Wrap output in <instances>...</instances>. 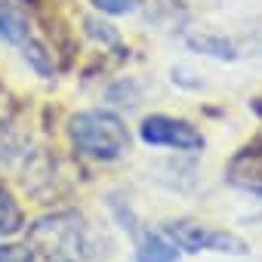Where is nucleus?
I'll return each mask as SVG.
<instances>
[{"mask_svg":"<svg viewBox=\"0 0 262 262\" xmlns=\"http://www.w3.org/2000/svg\"><path fill=\"white\" fill-rule=\"evenodd\" d=\"M68 136L77 151L96 161H114L129 148V133L111 111H80L68 120Z\"/></svg>","mask_w":262,"mask_h":262,"instance_id":"1","label":"nucleus"},{"mask_svg":"<svg viewBox=\"0 0 262 262\" xmlns=\"http://www.w3.org/2000/svg\"><path fill=\"white\" fill-rule=\"evenodd\" d=\"M167 237L179 247V250H188V253H201V250H216V253H247V244L228 231H216V228H207V225H198V222H170L167 228Z\"/></svg>","mask_w":262,"mask_h":262,"instance_id":"2","label":"nucleus"},{"mask_svg":"<svg viewBox=\"0 0 262 262\" xmlns=\"http://www.w3.org/2000/svg\"><path fill=\"white\" fill-rule=\"evenodd\" d=\"M139 136L148 145H167V148H179V151H198L204 148V136L179 117H167V114H151L142 120Z\"/></svg>","mask_w":262,"mask_h":262,"instance_id":"3","label":"nucleus"},{"mask_svg":"<svg viewBox=\"0 0 262 262\" xmlns=\"http://www.w3.org/2000/svg\"><path fill=\"white\" fill-rule=\"evenodd\" d=\"M0 37L10 43H25L31 37L28 16L16 4H10V0H0Z\"/></svg>","mask_w":262,"mask_h":262,"instance_id":"4","label":"nucleus"},{"mask_svg":"<svg viewBox=\"0 0 262 262\" xmlns=\"http://www.w3.org/2000/svg\"><path fill=\"white\" fill-rule=\"evenodd\" d=\"M136 262H176V244H170L161 234H148L139 244V256Z\"/></svg>","mask_w":262,"mask_h":262,"instance_id":"5","label":"nucleus"},{"mask_svg":"<svg viewBox=\"0 0 262 262\" xmlns=\"http://www.w3.org/2000/svg\"><path fill=\"white\" fill-rule=\"evenodd\" d=\"M19 228H22V210L13 198V191L7 185H0V237L16 234Z\"/></svg>","mask_w":262,"mask_h":262,"instance_id":"6","label":"nucleus"},{"mask_svg":"<svg viewBox=\"0 0 262 262\" xmlns=\"http://www.w3.org/2000/svg\"><path fill=\"white\" fill-rule=\"evenodd\" d=\"M188 43L194 47V50H201V53H207V56H213V59H234L237 53H234V47L225 40V37H216V34H191L188 37Z\"/></svg>","mask_w":262,"mask_h":262,"instance_id":"7","label":"nucleus"},{"mask_svg":"<svg viewBox=\"0 0 262 262\" xmlns=\"http://www.w3.org/2000/svg\"><path fill=\"white\" fill-rule=\"evenodd\" d=\"M0 262H34V253L22 244H4L0 247Z\"/></svg>","mask_w":262,"mask_h":262,"instance_id":"8","label":"nucleus"},{"mask_svg":"<svg viewBox=\"0 0 262 262\" xmlns=\"http://www.w3.org/2000/svg\"><path fill=\"white\" fill-rule=\"evenodd\" d=\"M90 4L102 13H111V16H120V13H129V10H136L139 0H90Z\"/></svg>","mask_w":262,"mask_h":262,"instance_id":"9","label":"nucleus"}]
</instances>
